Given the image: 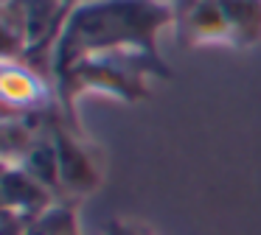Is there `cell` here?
<instances>
[{
	"label": "cell",
	"instance_id": "1",
	"mask_svg": "<svg viewBox=\"0 0 261 235\" xmlns=\"http://www.w3.org/2000/svg\"><path fill=\"white\" fill-rule=\"evenodd\" d=\"M174 25L171 0H79L51 56V78L73 62L104 50H160L158 37Z\"/></svg>",
	"mask_w": 261,
	"mask_h": 235
},
{
	"label": "cell",
	"instance_id": "2",
	"mask_svg": "<svg viewBox=\"0 0 261 235\" xmlns=\"http://www.w3.org/2000/svg\"><path fill=\"white\" fill-rule=\"evenodd\" d=\"M171 76H174L171 65L163 59L160 50L121 48L73 62L70 67L54 76V87H57V101L62 115L70 123L82 126L79 115H76L82 95L101 93L110 98L126 101V104H138L152 95L154 81H169Z\"/></svg>",
	"mask_w": 261,
	"mask_h": 235
},
{
	"label": "cell",
	"instance_id": "3",
	"mask_svg": "<svg viewBox=\"0 0 261 235\" xmlns=\"http://www.w3.org/2000/svg\"><path fill=\"white\" fill-rule=\"evenodd\" d=\"M174 31L188 48L261 42V0H171Z\"/></svg>",
	"mask_w": 261,
	"mask_h": 235
},
{
	"label": "cell",
	"instance_id": "4",
	"mask_svg": "<svg viewBox=\"0 0 261 235\" xmlns=\"http://www.w3.org/2000/svg\"><path fill=\"white\" fill-rule=\"evenodd\" d=\"M54 143H57L59 179H62L65 199H85L96 193L104 182V157L101 149L90 140L82 126L70 123L57 109L54 115Z\"/></svg>",
	"mask_w": 261,
	"mask_h": 235
},
{
	"label": "cell",
	"instance_id": "5",
	"mask_svg": "<svg viewBox=\"0 0 261 235\" xmlns=\"http://www.w3.org/2000/svg\"><path fill=\"white\" fill-rule=\"evenodd\" d=\"M0 93H3L6 112H37V109H48V106L59 104L54 81L23 59L3 62Z\"/></svg>",
	"mask_w": 261,
	"mask_h": 235
},
{
	"label": "cell",
	"instance_id": "6",
	"mask_svg": "<svg viewBox=\"0 0 261 235\" xmlns=\"http://www.w3.org/2000/svg\"><path fill=\"white\" fill-rule=\"evenodd\" d=\"M59 196L51 188L34 179L14 162H3V210H12L17 216L34 221L37 216L48 210Z\"/></svg>",
	"mask_w": 261,
	"mask_h": 235
},
{
	"label": "cell",
	"instance_id": "7",
	"mask_svg": "<svg viewBox=\"0 0 261 235\" xmlns=\"http://www.w3.org/2000/svg\"><path fill=\"white\" fill-rule=\"evenodd\" d=\"M29 235H82L79 199H57L42 216L34 218Z\"/></svg>",
	"mask_w": 261,
	"mask_h": 235
},
{
	"label": "cell",
	"instance_id": "8",
	"mask_svg": "<svg viewBox=\"0 0 261 235\" xmlns=\"http://www.w3.org/2000/svg\"><path fill=\"white\" fill-rule=\"evenodd\" d=\"M104 235H154L146 224L132 221V218H110L107 227H104Z\"/></svg>",
	"mask_w": 261,
	"mask_h": 235
}]
</instances>
